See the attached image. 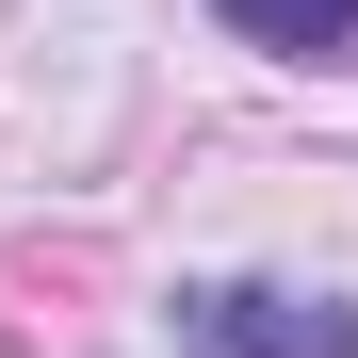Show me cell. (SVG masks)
Returning a JSON list of instances; mask_svg holds the SVG:
<instances>
[{
	"label": "cell",
	"instance_id": "cell-1",
	"mask_svg": "<svg viewBox=\"0 0 358 358\" xmlns=\"http://www.w3.org/2000/svg\"><path fill=\"white\" fill-rule=\"evenodd\" d=\"M179 358H358V310L277 293V277H212V293H179Z\"/></svg>",
	"mask_w": 358,
	"mask_h": 358
},
{
	"label": "cell",
	"instance_id": "cell-2",
	"mask_svg": "<svg viewBox=\"0 0 358 358\" xmlns=\"http://www.w3.org/2000/svg\"><path fill=\"white\" fill-rule=\"evenodd\" d=\"M228 33H261V49H293V66H358V0H212Z\"/></svg>",
	"mask_w": 358,
	"mask_h": 358
}]
</instances>
